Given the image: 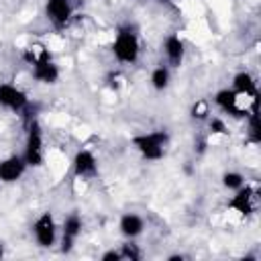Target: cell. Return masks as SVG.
<instances>
[{
    "mask_svg": "<svg viewBox=\"0 0 261 261\" xmlns=\"http://www.w3.org/2000/svg\"><path fill=\"white\" fill-rule=\"evenodd\" d=\"M130 143L147 161H159L165 155L169 135L165 130H151V133H143V135L133 137Z\"/></svg>",
    "mask_w": 261,
    "mask_h": 261,
    "instance_id": "obj_1",
    "label": "cell"
},
{
    "mask_svg": "<svg viewBox=\"0 0 261 261\" xmlns=\"http://www.w3.org/2000/svg\"><path fill=\"white\" fill-rule=\"evenodd\" d=\"M112 53L120 63H135L141 53V43L137 33H133V29L128 27L120 29L112 41Z\"/></svg>",
    "mask_w": 261,
    "mask_h": 261,
    "instance_id": "obj_2",
    "label": "cell"
},
{
    "mask_svg": "<svg viewBox=\"0 0 261 261\" xmlns=\"http://www.w3.org/2000/svg\"><path fill=\"white\" fill-rule=\"evenodd\" d=\"M43 130H41V124L37 120H33L29 124V133H27V143H24V163L27 167H39L43 165V159H45V151H43Z\"/></svg>",
    "mask_w": 261,
    "mask_h": 261,
    "instance_id": "obj_3",
    "label": "cell"
},
{
    "mask_svg": "<svg viewBox=\"0 0 261 261\" xmlns=\"http://www.w3.org/2000/svg\"><path fill=\"white\" fill-rule=\"evenodd\" d=\"M33 232H35V241L39 247L43 249H49L55 245V239H57V224H55V218L51 212H43L35 224H33Z\"/></svg>",
    "mask_w": 261,
    "mask_h": 261,
    "instance_id": "obj_4",
    "label": "cell"
},
{
    "mask_svg": "<svg viewBox=\"0 0 261 261\" xmlns=\"http://www.w3.org/2000/svg\"><path fill=\"white\" fill-rule=\"evenodd\" d=\"M73 14V4L71 0H47L45 2V16L49 22L57 29L65 27Z\"/></svg>",
    "mask_w": 261,
    "mask_h": 261,
    "instance_id": "obj_5",
    "label": "cell"
},
{
    "mask_svg": "<svg viewBox=\"0 0 261 261\" xmlns=\"http://www.w3.org/2000/svg\"><path fill=\"white\" fill-rule=\"evenodd\" d=\"M27 104H29V98L20 88H16L14 84H6V82L0 84V106L2 108L20 112Z\"/></svg>",
    "mask_w": 261,
    "mask_h": 261,
    "instance_id": "obj_6",
    "label": "cell"
},
{
    "mask_svg": "<svg viewBox=\"0 0 261 261\" xmlns=\"http://www.w3.org/2000/svg\"><path fill=\"white\" fill-rule=\"evenodd\" d=\"M27 169V163H24V157L22 155H8L0 161V181L4 184H14L22 177Z\"/></svg>",
    "mask_w": 261,
    "mask_h": 261,
    "instance_id": "obj_7",
    "label": "cell"
},
{
    "mask_svg": "<svg viewBox=\"0 0 261 261\" xmlns=\"http://www.w3.org/2000/svg\"><path fill=\"white\" fill-rule=\"evenodd\" d=\"M237 194L228 200V208L232 210V212H237V214H241V216H247V214H251L253 212V208H255V190L251 188V186H241L239 190H234Z\"/></svg>",
    "mask_w": 261,
    "mask_h": 261,
    "instance_id": "obj_8",
    "label": "cell"
},
{
    "mask_svg": "<svg viewBox=\"0 0 261 261\" xmlns=\"http://www.w3.org/2000/svg\"><path fill=\"white\" fill-rule=\"evenodd\" d=\"M71 167H73V173L77 177H94L98 173V161L90 149H80L73 155Z\"/></svg>",
    "mask_w": 261,
    "mask_h": 261,
    "instance_id": "obj_9",
    "label": "cell"
},
{
    "mask_svg": "<svg viewBox=\"0 0 261 261\" xmlns=\"http://www.w3.org/2000/svg\"><path fill=\"white\" fill-rule=\"evenodd\" d=\"M31 67H33V77L41 84H55L59 80V67L51 57L39 59Z\"/></svg>",
    "mask_w": 261,
    "mask_h": 261,
    "instance_id": "obj_10",
    "label": "cell"
},
{
    "mask_svg": "<svg viewBox=\"0 0 261 261\" xmlns=\"http://www.w3.org/2000/svg\"><path fill=\"white\" fill-rule=\"evenodd\" d=\"M163 51H165V57H167L169 65L179 67L181 61H184V55H186V43L179 35H167L165 41H163Z\"/></svg>",
    "mask_w": 261,
    "mask_h": 261,
    "instance_id": "obj_11",
    "label": "cell"
},
{
    "mask_svg": "<svg viewBox=\"0 0 261 261\" xmlns=\"http://www.w3.org/2000/svg\"><path fill=\"white\" fill-rule=\"evenodd\" d=\"M214 104L220 108V110H224V112H228V114H234V116H243V112L247 114V110H239V94L232 90V88H222V90H218L216 94H214Z\"/></svg>",
    "mask_w": 261,
    "mask_h": 261,
    "instance_id": "obj_12",
    "label": "cell"
},
{
    "mask_svg": "<svg viewBox=\"0 0 261 261\" xmlns=\"http://www.w3.org/2000/svg\"><path fill=\"white\" fill-rule=\"evenodd\" d=\"M118 228H120V234L126 237V239H137L143 228H145V220L135 214V212H126L120 216V222H118Z\"/></svg>",
    "mask_w": 261,
    "mask_h": 261,
    "instance_id": "obj_13",
    "label": "cell"
},
{
    "mask_svg": "<svg viewBox=\"0 0 261 261\" xmlns=\"http://www.w3.org/2000/svg\"><path fill=\"white\" fill-rule=\"evenodd\" d=\"M232 90H234L239 96L255 98V96H257V82H255V77H253L249 71H239V73L232 77Z\"/></svg>",
    "mask_w": 261,
    "mask_h": 261,
    "instance_id": "obj_14",
    "label": "cell"
},
{
    "mask_svg": "<svg viewBox=\"0 0 261 261\" xmlns=\"http://www.w3.org/2000/svg\"><path fill=\"white\" fill-rule=\"evenodd\" d=\"M247 133H249L251 143H255V145L261 143V120H259V110H257V98L253 100V108L247 118Z\"/></svg>",
    "mask_w": 261,
    "mask_h": 261,
    "instance_id": "obj_15",
    "label": "cell"
},
{
    "mask_svg": "<svg viewBox=\"0 0 261 261\" xmlns=\"http://www.w3.org/2000/svg\"><path fill=\"white\" fill-rule=\"evenodd\" d=\"M169 67L167 65H157L153 71H151V86L157 90V92H161V90H165L167 86H169Z\"/></svg>",
    "mask_w": 261,
    "mask_h": 261,
    "instance_id": "obj_16",
    "label": "cell"
},
{
    "mask_svg": "<svg viewBox=\"0 0 261 261\" xmlns=\"http://www.w3.org/2000/svg\"><path fill=\"white\" fill-rule=\"evenodd\" d=\"M82 226H84L82 218H80L77 214H69V216L63 220V237L75 241V239L80 237V232H82Z\"/></svg>",
    "mask_w": 261,
    "mask_h": 261,
    "instance_id": "obj_17",
    "label": "cell"
},
{
    "mask_svg": "<svg viewBox=\"0 0 261 261\" xmlns=\"http://www.w3.org/2000/svg\"><path fill=\"white\" fill-rule=\"evenodd\" d=\"M243 184H245V177L239 171H226L222 175V186L228 188V190H239Z\"/></svg>",
    "mask_w": 261,
    "mask_h": 261,
    "instance_id": "obj_18",
    "label": "cell"
},
{
    "mask_svg": "<svg viewBox=\"0 0 261 261\" xmlns=\"http://www.w3.org/2000/svg\"><path fill=\"white\" fill-rule=\"evenodd\" d=\"M120 255H122V259H128V261H139L141 259V251L133 243H124L120 247Z\"/></svg>",
    "mask_w": 261,
    "mask_h": 261,
    "instance_id": "obj_19",
    "label": "cell"
},
{
    "mask_svg": "<svg viewBox=\"0 0 261 261\" xmlns=\"http://www.w3.org/2000/svg\"><path fill=\"white\" fill-rule=\"evenodd\" d=\"M208 126H210V133H212V135H228V128H226V122H224L222 118H218V116H214V118H210V122H208Z\"/></svg>",
    "mask_w": 261,
    "mask_h": 261,
    "instance_id": "obj_20",
    "label": "cell"
},
{
    "mask_svg": "<svg viewBox=\"0 0 261 261\" xmlns=\"http://www.w3.org/2000/svg\"><path fill=\"white\" fill-rule=\"evenodd\" d=\"M208 114H210V110H208V102L198 100V102L192 106V116H194V118H206Z\"/></svg>",
    "mask_w": 261,
    "mask_h": 261,
    "instance_id": "obj_21",
    "label": "cell"
},
{
    "mask_svg": "<svg viewBox=\"0 0 261 261\" xmlns=\"http://www.w3.org/2000/svg\"><path fill=\"white\" fill-rule=\"evenodd\" d=\"M100 259L102 261H122V255H120V249H110V251L102 253Z\"/></svg>",
    "mask_w": 261,
    "mask_h": 261,
    "instance_id": "obj_22",
    "label": "cell"
},
{
    "mask_svg": "<svg viewBox=\"0 0 261 261\" xmlns=\"http://www.w3.org/2000/svg\"><path fill=\"white\" fill-rule=\"evenodd\" d=\"M167 259H169V261H181V259H184V255H169Z\"/></svg>",
    "mask_w": 261,
    "mask_h": 261,
    "instance_id": "obj_23",
    "label": "cell"
},
{
    "mask_svg": "<svg viewBox=\"0 0 261 261\" xmlns=\"http://www.w3.org/2000/svg\"><path fill=\"white\" fill-rule=\"evenodd\" d=\"M2 257H4V247L0 245V259H2Z\"/></svg>",
    "mask_w": 261,
    "mask_h": 261,
    "instance_id": "obj_24",
    "label": "cell"
},
{
    "mask_svg": "<svg viewBox=\"0 0 261 261\" xmlns=\"http://www.w3.org/2000/svg\"><path fill=\"white\" fill-rule=\"evenodd\" d=\"M161 2H171V0H161Z\"/></svg>",
    "mask_w": 261,
    "mask_h": 261,
    "instance_id": "obj_25",
    "label": "cell"
}]
</instances>
